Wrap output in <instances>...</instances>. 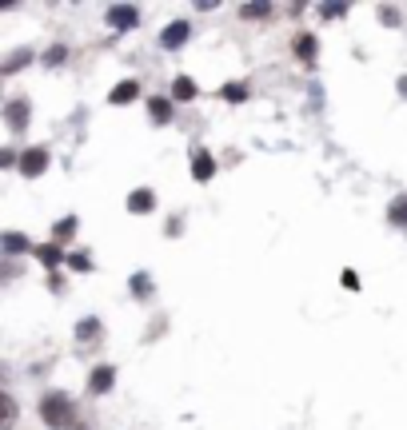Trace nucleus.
Segmentation results:
<instances>
[{
  "instance_id": "1",
  "label": "nucleus",
  "mask_w": 407,
  "mask_h": 430,
  "mask_svg": "<svg viewBox=\"0 0 407 430\" xmlns=\"http://www.w3.org/2000/svg\"><path fill=\"white\" fill-rule=\"evenodd\" d=\"M41 422L48 430L76 426V402H72V394H64V390H48V394L41 399Z\"/></svg>"
},
{
  "instance_id": "2",
  "label": "nucleus",
  "mask_w": 407,
  "mask_h": 430,
  "mask_svg": "<svg viewBox=\"0 0 407 430\" xmlns=\"http://www.w3.org/2000/svg\"><path fill=\"white\" fill-rule=\"evenodd\" d=\"M108 24H112L116 32H128L140 24V9H132V4H116V9H108Z\"/></svg>"
},
{
  "instance_id": "3",
  "label": "nucleus",
  "mask_w": 407,
  "mask_h": 430,
  "mask_svg": "<svg viewBox=\"0 0 407 430\" xmlns=\"http://www.w3.org/2000/svg\"><path fill=\"white\" fill-rule=\"evenodd\" d=\"M188 36H192V24H188V21H172L168 28L160 32V48H184Z\"/></svg>"
},
{
  "instance_id": "4",
  "label": "nucleus",
  "mask_w": 407,
  "mask_h": 430,
  "mask_svg": "<svg viewBox=\"0 0 407 430\" xmlns=\"http://www.w3.org/2000/svg\"><path fill=\"white\" fill-rule=\"evenodd\" d=\"M44 168H48V148H28L21 156V171H24V176H41Z\"/></svg>"
},
{
  "instance_id": "5",
  "label": "nucleus",
  "mask_w": 407,
  "mask_h": 430,
  "mask_svg": "<svg viewBox=\"0 0 407 430\" xmlns=\"http://www.w3.org/2000/svg\"><path fill=\"white\" fill-rule=\"evenodd\" d=\"M28 100H12L9 108H4V120H9V131H24L28 128Z\"/></svg>"
},
{
  "instance_id": "6",
  "label": "nucleus",
  "mask_w": 407,
  "mask_h": 430,
  "mask_svg": "<svg viewBox=\"0 0 407 430\" xmlns=\"http://www.w3.org/2000/svg\"><path fill=\"white\" fill-rule=\"evenodd\" d=\"M112 379H116L112 367H96L88 375V390H92V394H104V390H112Z\"/></svg>"
},
{
  "instance_id": "7",
  "label": "nucleus",
  "mask_w": 407,
  "mask_h": 430,
  "mask_svg": "<svg viewBox=\"0 0 407 430\" xmlns=\"http://www.w3.org/2000/svg\"><path fill=\"white\" fill-rule=\"evenodd\" d=\"M136 96H140V84H136V80H120L112 88V96H108V104H132Z\"/></svg>"
},
{
  "instance_id": "8",
  "label": "nucleus",
  "mask_w": 407,
  "mask_h": 430,
  "mask_svg": "<svg viewBox=\"0 0 407 430\" xmlns=\"http://www.w3.org/2000/svg\"><path fill=\"white\" fill-rule=\"evenodd\" d=\"M192 176H196V180H212V176H216V160L208 156V151H196V156H192Z\"/></svg>"
},
{
  "instance_id": "9",
  "label": "nucleus",
  "mask_w": 407,
  "mask_h": 430,
  "mask_svg": "<svg viewBox=\"0 0 407 430\" xmlns=\"http://www.w3.org/2000/svg\"><path fill=\"white\" fill-rule=\"evenodd\" d=\"M387 220L396 223V227H407V191L391 200V208H387Z\"/></svg>"
},
{
  "instance_id": "10",
  "label": "nucleus",
  "mask_w": 407,
  "mask_h": 430,
  "mask_svg": "<svg viewBox=\"0 0 407 430\" xmlns=\"http://www.w3.org/2000/svg\"><path fill=\"white\" fill-rule=\"evenodd\" d=\"M196 92H200V88H196L192 76H176V84H172V96H176V100H192Z\"/></svg>"
},
{
  "instance_id": "11",
  "label": "nucleus",
  "mask_w": 407,
  "mask_h": 430,
  "mask_svg": "<svg viewBox=\"0 0 407 430\" xmlns=\"http://www.w3.org/2000/svg\"><path fill=\"white\" fill-rule=\"evenodd\" d=\"M295 56H300V60H312V56H316V36H312V32H304V36L295 41Z\"/></svg>"
},
{
  "instance_id": "12",
  "label": "nucleus",
  "mask_w": 407,
  "mask_h": 430,
  "mask_svg": "<svg viewBox=\"0 0 407 430\" xmlns=\"http://www.w3.org/2000/svg\"><path fill=\"white\" fill-rule=\"evenodd\" d=\"M152 191L144 188V191H136V195H128V211H152Z\"/></svg>"
},
{
  "instance_id": "13",
  "label": "nucleus",
  "mask_w": 407,
  "mask_h": 430,
  "mask_svg": "<svg viewBox=\"0 0 407 430\" xmlns=\"http://www.w3.org/2000/svg\"><path fill=\"white\" fill-rule=\"evenodd\" d=\"M4 247H9V255H21V251H32V247H28V240H24V235H16V231H9V235H4Z\"/></svg>"
},
{
  "instance_id": "14",
  "label": "nucleus",
  "mask_w": 407,
  "mask_h": 430,
  "mask_svg": "<svg viewBox=\"0 0 407 430\" xmlns=\"http://www.w3.org/2000/svg\"><path fill=\"white\" fill-rule=\"evenodd\" d=\"M148 108H152V116H156V120H168V116H172V104H168V100H160V96H156V100L152 104H148Z\"/></svg>"
},
{
  "instance_id": "15",
  "label": "nucleus",
  "mask_w": 407,
  "mask_h": 430,
  "mask_svg": "<svg viewBox=\"0 0 407 430\" xmlns=\"http://www.w3.org/2000/svg\"><path fill=\"white\" fill-rule=\"evenodd\" d=\"M36 255H41V263H48V267H56V263L64 259V251H56V247H36Z\"/></svg>"
},
{
  "instance_id": "16",
  "label": "nucleus",
  "mask_w": 407,
  "mask_h": 430,
  "mask_svg": "<svg viewBox=\"0 0 407 430\" xmlns=\"http://www.w3.org/2000/svg\"><path fill=\"white\" fill-rule=\"evenodd\" d=\"M92 335H100V323H96V319H84L80 327H76V339H92Z\"/></svg>"
},
{
  "instance_id": "17",
  "label": "nucleus",
  "mask_w": 407,
  "mask_h": 430,
  "mask_svg": "<svg viewBox=\"0 0 407 430\" xmlns=\"http://www.w3.org/2000/svg\"><path fill=\"white\" fill-rule=\"evenodd\" d=\"M44 60H48V64H64V60H68V48H60V44H56V48H48V56H44Z\"/></svg>"
},
{
  "instance_id": "18",
  "label": "nucleus",
  "mask_w": 407,
  "mask_h": 430,
  "mask_svg": "<svg viewBox=\"0 0 407 430\" xmlns=\"http://www.w3.org/2000/svg\"><path fill=\"white\" fill-rule=\"evenodd\" d=\"M72 231H76V220H64V223H56V240H72Z\"/></svg>"
},
{
  "instance_id": "19",
  "label": "nucleus",
  "mask_w": 407,
  "mask_h": 430,
  "mask_svg": "<svg viewBox=\"0 0 407 430\" xmlns=\"http://www.w3.org/2000/svg\"><path fill=\"white\" fill-rule=\"evenodd\" d=\"M240 12H244L248 21H252V16H268V4H244Z\"/></svg>"
},
{
  "instance_id": "20",
  "label": "nucleus",
  "mask_w": 407,
  "mask_h": 430,
  "mask_svg": "<svg viewBox=\"0 0 407 430\" xmlns=\"http://www.w3.org/2000/svg\"><path fill=\"white\" fill-rule=\"evenodd\" d=\"M12 422H16V402L4 399V426H12Z\"/></svg>"
},
{
  "instance_id": "21",
  "label": "nucleus",
  "mask_w": 407,
  "mask_h": 430,
  "mask_svg": "<svg viewBox=\"0 0 407 430\" xmlns=\"http://www.w3.org/2000/svg\"><path fill=\"white\" fill-rule=\"evenodd\" d=\"M132 287H136V295L144 299V295H148V275H136V279H132Z\"/></svg>"
},
{
  "instance_id": "22",
  "label": "nucleus",
  "mask_w": 407,
  "mask_h": 430,
  "mask_svg": "<svg viewBox=\"0 0 407 430\" xmlns=\"http://www.w3.org/2000/svg\"><path fill=\"white\" fill-rule=\"evenodd\" d=\"M344 287L359 291V275H356V271H344Z\"/></svg>"
},
{
  "instance_id": "23",
  "label": "nucleus",
  "mask_w": 407,
  "mask_h": 430,
  "mask_svg": "<svg viewBox=\"0 0 407 430\" xmlns=\"http://www.w3.org/2000/svg\"><path fill=\"white\" fill-rule=\"evenodd\" d=\"M228 92V100H244V88H240V84H232V88H224ZM224 92H220V96H224Z\"/></svg>"
},
{
  "instance_id": "24",
  "label": "nucleus",
  "mask_w": 407,
  "mask_h": 430,
  "mask_svg": "<svg viewBox=\"0 0 407 430\" xmlns=\"http://www.w3.org/2000/svg\"><path fill=\"white\" fill-rule=\"evenodd\" d=\"M399 92H403V96H407V76H399Z\"/></svg>"
}]
</instances>
